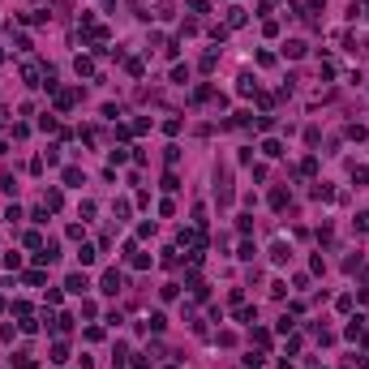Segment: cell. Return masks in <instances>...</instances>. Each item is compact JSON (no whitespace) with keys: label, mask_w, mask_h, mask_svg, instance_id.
Listing matches in <instances>:
<instances>
[{"label":"cell","mask_w":369,"mask_h":369,"mask_svg":"<svg viewBox=\"0 0 369 369\" xmlns=\"http://www.w3.org/2000/svg\"><path fill=\"white\" fill-rule=\"evenodd\" d=\"M103 292H107V296H116V292H120V275H116V271H107V275H103Z\"/></svg>","instance_id":"6da1fadb"},{"label":"cell","mask_w":369,"mask_h":369,"mask_svg":"<svg viewBox=\"0 0 369 369\" xmlns=\"http://www.w3.org/2000/svg\"><path fill=\"white\" fill-rule=\"evenodd\" d=\"M271 258H275V262H288V258H292V249H288L284 241H275V245H271Z\"/></svg>","instance_id":"7a4b0ae2"},{"label":"cell","mask_w":369,"mask_h":369,"mask_svg":"<svg viewBox=\"0 0 369 369\" xmlns=\"http://www.w3.org/2000/svg\"><path fill=\"white\" fill-rule=\"evenodd\" d=\"M262 155H266V159H279V155H284V146H279L275 137H266V142H262Z\"/></svg>","instance_id":"3957f363"},{"label":"cell","mask_w":369,"mask_h":369,"mask_svg":"<svg viewBox=\"0 0 369 369\" xmlns=\"http://www.w3.org/2000/svg\"><path fill=\"white\" fill-rule=\"evenodd\" d=\"M73 69H77V73H95V60H90V56H77Z\"/></svg>","instance_id":"277c9868"},{"label":"cell","mask_w":369,"mask_h":369,"mask_svg":"<svg viewBox=\"0 0 369 369\" xmlns=\"http://www.w3.org/2000/svg\"><path fill=\"white\" fill-rule=\"evenodd\" d=\"M284 52L292 56V60H301V56H305V43H301V39H292V43H288V47H284Z\"/></svg>","instance_id":"5b68a950"},{"label":"cell","mask_w":369,"mask_h":369,"mask_svg":"<svg viewBox=\"0 0 369 369\" xmlns=\"http://www.w3.org/2000/svg\"><path fill=\"white\" fill-rule=\"evenodd\" d=\"M13 365H17V369H34V357H30V352H17V357H13Z\"/></svg>","instance_id":"8992f818"},{"label":"cell","mask_w":369,"mask_h":369,"mask_svg":"<svg viewBox=\"0 0 369 369\" xmlns=\"http://www.w3.org/2000/svg\"><path fill=\"white\" fill-rule=\"evenodd\" d=\"M77 262L90 266V262H95V249H90V245H82V249H77Z\"/></svg>","instance_id":"52a82bcc"},{"label":"cell","mask_w":369,"mask_h":369,"mask_svg":"<svg viewBox=\"0 0 369 369\" xmlns=\"http://www.w3.org/2000/svg\"><path fill=\"white\" fill-rule=\"evenodd\" d=\"M228 26H245V9H228Z\"/></svg>","instance_id":"ba28073f"},{"label":"cell","mask_w":369,"mask_h":369,"mask_svg":"<svg viewBox=\"0 0 369 369\" xmlns=\"http://www.w3.org/2000/svg\"><path fill=\"white\" fill-rule=\"evenodd\" d=\"M47 211H60V189H47Z\"/></svg>","instance_id":"9c48e42d"},{"label":"cell","mask_w":369,"mask_h":369,"mask_svg":"<svg viewBox=\"0 0 369 369\" xmlns=\"http://www.w3.org/2000/svg\"><path fill=\"white\" fill-rule=\"evenodd\" d=\"M86 288V275H69V292H82Z\"/></svg>","instance_id":"30bf717a"},{"label":"cell","mask_w":369,"mask_h":369,"mask_svg":"<svg viewBox=\"0 0 369 369\" xmlns=\"http://www.w3.org/2000/svg\"><path fill=\"white\" fill-rule=\"evenodd\" d=\"M271 206H275V211H279V206H288V193H284V189H275V193H271Z\"/></svg>","instance_id":"8fae6325"},{"label":"cell","mask_w":369,"mask_h":369,"mask_svg":"<svg viewBox=\"0 0 369 369\" xmlns=\"http://www.w3.org/2000/svg\"><path fill=\"white\" fill-rule=\"evenodd\" d=\"M253 90H258V82H253V77L245 73V77H241V95H253Z\"/></svg>","instance_id":"7c38bea8"},{"label":"cell","mask_w":369,"mask_h":369,"mask_svg":"<svg viewBox=\"0 0 369 369\" xmlns=\"http://www.w3.org/2000/svg\"><path fill=\"white\" fill-rule=\"evenodd\" d=\"M357 228H361V232H369V211H361V215H357Z\"/></svg>","instance_id":"4fadbf2b"}]
</instances>
